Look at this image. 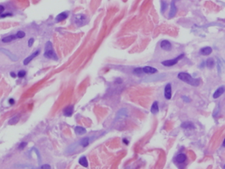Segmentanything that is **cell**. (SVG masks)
<instances>
[{"label":"cell","instance_id":"obj_1","mask_svg":"<svg viewBox=\"0 0 225 169\" xmlns=\"http://www.w3.org/2000/svg\"><path fill=\"white\" fill-rule=\"evenodd\" d=\"M178 78L180 80L192 86H198L200 84V80L199 78H194L187 72H180L178 75Z\"/></svg>","mask_w":225,"mask_h":169},{"label":"cell","instance_id":"obj_5","mask_svg":"<svg viewBox=\"0 0 225 169\" xmlns=\"http://www.w3.org/2000/svg\"><path fill=\"white\" fill-rule=\"evenodd\" d=\"M160 46L161 47L162 49L166 51V52H170V50L172 48V43H170L168 40H164L162 41L160 44Z\"/></svg>","mask_w":225,"mask_h":169},{"label":"cell","instance_id":"obj_30","mask_svg":"<svg viewBox=\"0 0 225 169\" xmlns=\"http://www.w3.org/2000/svg\"><path fill=\"white\" fill-rule=\"evenodd\" d=\"M41 169H51V166L48 164H45L41 166Z\"/></svg>","mask_w":225,"mask_h":169},{"label":"cell","instance_id":"obj_20","mask_svg":"<svg viewBox=\"0 0 225 169\" xmlns=\"http://www.w3.org/2000/svg\"><path fill=\"white\" fill-rule=\"evenodd\" d=\"M215 62L213 58H209L207 59V60L206 61V66H207V68L209 69H213L215 66Z\"/></svg>","mask_w":225,"mask_h":169},{"label":"cell","instance_id":"obj_28","mask_svg":"<svg viewBox=\"0 0 225 169\" xmlns=\"http://www.w3.org/2000/svg\"><path fill=\"white\" fill-rule=\"evenodd\" d=\"M26 145H27V143H26V142H22V143H20V144H19V146L18 147V149H23L26 146Z\"/></svg>","mask_w":225,"mask_h":169},{"label":"cell","instance_id":"obj_14","mask_svg":"<svg viewBox=\"0 0 225 169\" xmlns=\"http://www.w3.org/2000/svg\"><path fill=\"white\" fill-rule=\"evenodd\" d=\"M67 17H68V14L65 12H63L57 15V17H55V20L56 22L59 23V22H61L63 20H65Z\"/></svg>","mask_w":225,"mask_h":169},{"label":"cell","instance_id":"obj_35","mask_svg":"<svg viewBox=\"0 0 225 169\" xmlns=\"http://www.w3.org/2000/svg\"><path fill=\"white\" fill-rule=\"evenodd\" d=\"M10 75H11L13 78H15L16 77V76H17L16 74H15V72H11L10 73Z\"/></svg>","mask_w":225,"mask_h":169},{"label":"cell","instance_id":"obj_15","mask_svg":"<svg viewBox=\"0 0 225 169\" xmlns=\"http://www.w3.org/2000/svg\"><path fill=\"white\" fill-rule=\"evenodd\" d=\"M187 159V157L184 153H180L176 157V160L178 163H183Z\"/></svg>","mask_w":225,"mask_h":169},{"label":"cell","instance_id":"obj_11","mask_svg":"<svg viewBox=\"0 0 225 169\" xmlns=\"http://www.w3.org/2000/svg\"><path fill=\"white\" fill-rule=\"evenodd\" d=\"M213 52V49L211 48V47H209V46H207V47H202L201 49H200V53L202 55H204V56H208V55H209L211 54V53Z\"/></svg>","mask_w":225,"mask_h":169},{"label":"cell","instance_id":"obj_6","mask_svg":"<svg viewBox=\"0 0 225 169\" xmlns=\"http://www.w3.org/2000/svg\"><path fill=\"white\" fill-rule=\"evenodd\" d=\"M165 97L166 99H170L172 98V86L170 83L167 84L165 86Z\"/></svg>","mask_w":225,"mask_h":169},{"label":"cell","instance_id":"obj_22","mask_svg":"<svg viewBox=\"0 0 225 169\" xmlns=\"http://www.w3.org/2000/svg\"><path fill=\"white\" fill-rule=\"evenodd\" d=\"M19 119H20V116L19 115H16V116H15L13 118H11L10 120H9V124L10 125H13V124H17L19 121Z\"/></svg>","mask_w":225,"mask_h":169},{"label":"cell","instance_id":"obj_24","mask_svg":"<svg viewBox=\"0 0 225 169\" xmlns=\"http://www.w3.org/2000/svg\"><path fill=\"white\" fill-rule=\"evenodd\" d=\"M16 35H17V38L21 39V38H23L25 37L26 34H25V32L22 31V30H20V31L17 32V33L16 34Z\"/></svg>","mask_w":225,"mask_h":169},{"label":"cell","instance_id":"obj_26","mask_svg":"<svg viewBox=\"0 0 225 169\" xmlns=\"http://www.w3.org/2000/svg\"><path fill=\"white\" fill-rule=\"evenodd\" d=\"M26 72L25 70H20V71H19V72H18V74H17V76H18V77L21 78L25 77V76H26Z\"/></svg>","mask_w":225,"mask_h":169},{"label":"cell","instance_id":"obj_7","mask_svg":"<svg viewBox=\"0 0 225 169\" xmlns=\"http://www.w3.org/2000/svg\"><path fill=\"white\" fill-rule=\"evenodd\" d=\"M142 70L143 72V73L149 74V75H153L155 74L158 72V70L155 69V67L150 66H144L143 68H142Z\"/></svg>","mask_w":225,"mask_h":169},{"label":"cell","instance_id":"obj_13","mask_svg":"<svg viewBox=\"0 0 225 169\" xmlns=\"http://www.w3.org/2000/svg\"><path fill=\"white\" fill-rule=\"evenodd\" d=\"M225 87L222 86L219 87V88H217L216 91L215 92V93L213 94V97L214 99H217V98H219V97H220L221 95H222L223 94H224V92H225Z\"/></svg>","mask_w":225,"mask_h":169},{"label":"cell","instance_id":"obj_31","mask_svg":"<svg viewBox=\"0 0 225 169\" xmlns=\"http://www.w3.org/2000/svg\"><path fill=\"white\" fill-rule=\"evenodd\" d=\"M182 99H184V101L185 102H187V103L190 102V101H191L190 99V98H188V97H187V96H182Z\"/></svg>","mask_w":225,"mask_h":169},{"label":"cell","instance_id":"obj_17","mask_svg":"<svg viewBox=\"0 0 225 169\" xmlns=\"http://www.w3.org/2000/svg\"><path fill=\"white\" fill-rule=\"evenodd\" d=\"M159 111V103L157 101H155L153 103L152 106L150 107V112L153 113V114H156L158 113Z\"/></svg>","mask_w":225,"mask_h":169},{"label":"cell","instance_id":"obj_23","mask_svg":"<svg viewBox=\"0 0 225 169\" xmlns=\"http://www.w3.org/2000/svg\"><path fill=\"white\" fill-rule=\"evenodd\" d=\"M168 5L167 3L165 1V0H162L161 2V12L163 13L166 11V9L167 8Z\"/></svg>","mask_w":225,"mask_h":169},{"label":"cell","instance_id":"obj_18","mask_svg":"<svg viewBox=\"0 0 225 169\" xmlns=\"http://www.w3.org/2000/svg\"><path fill=\"white\" fill-rule=\"evenodd\" d=\"M75 132L77 135H83L87 132V130L83 127L76 126L75 128Z\"/></svg>","mask_w":225,"mask_h":169},{"label":"cell","instance_id":"obj_25","mask_svg":"<svg viewBox=\"0 0 225 169\" xmlns=\"http://www.w3.org/2000/svg\"><path fill=\"white\" fill-rule=\"evenodd\" d=\"M133 73L137 75H141L143 73V72L142 70V68L138 67V68H136L133 70Z\"/></svg>","mask_w":225,"mask_h":169},{"label":"cell","instance_id":"obj_16","mask_svg":"<svg viewBox=\"0 0 225 169\" xmlns=\"http://www.w3.org/2000/svg\"><path fill=\"white\" fill-rule=\"evenodd\" d=\"M181 127L185 129H194L195 125L191 122H184L181 124Z\"/></svg>","mask_w":225,"mask_h":169},{"label":"cell","instance_id":"obj_12","mask_svg":"<svg viewBox=\"0 0 225 169\" xmlns=\"http://www.w3.org/2000/svg\"><path fill=\"white\" fill-rule=\"evenodd\" d=\"M74 107L73 105H69L64 109V115L65 117H71L73 113Z\"/></svg>","mask_w":225,"mask_h":169},{"label":"cell","instance_id":"obj_9","mask_svg":"<svg viewBox=\"0 0 225 169\" xmlns=\"http://www.w3.org/2000/svg\"><path fill=\"white\" fill-rule=\"evenodd\" d=\"M176 0H172L171 2V7H170V13H169V17L172 18L175 16L177 12V7L175 5V2Z\"/></svg>","mask_w":225,"mask_h":169},{"label":"cell","instance_id":"obj_34","mask_svg":"<svg viewBox=\"0 0 225 169\" xmlns=\"http://www.w3.org/2000/svg\"><path fill=\"white\" fill-rule=\"evenodd\" d=\"M15 100L13 99V98H11V99H9V104H11V105H13V104L15 103Z\"/></svg>","mask_w":225,"mask_h":169},{"label":"cell","instance_id":"obj_3","mask_svg":"<svg viewBox=\"0 0 225 169\" xmlns=\"http://www.w3.org/2000/svg\"><path fill=\"white\" fill-rule=\"evenodd\" d=\"M184 57V54H181L178 55V57H176V58L173 59H169V60L164 61L162 62L161 64L163 66H168V67H169V66H174V65H176L177 63H178V61H179L180 60H181Z\"/></svg>","mask_w":225,"mask_h":169},{"label":"cell","instance_id":"obj_4","mask_svg":"<svg viewBox=\"0 0 225 169\" xmlns=\"http://www.w3.org/2000/svg\"><path fill=\"white\" fill-rule=\"evenodd\" d=\"M87 20V17L84 14H77L75 17V23L78 26H83L85 24Z\"/></svg>","mask_w":225,"mask_h":169},{"label":"cell","instance_id":"obj_36","mask_svg":"<svg viewBox=\"0 0 225 169\" xmlns=\"http://www.w3.org/2000/svg\"><path fill=\"white\" fill-rule=\"evenodd\" d=\"M123 141H124V143H125L126 145H127V144H128V143H129V141H127L126 139H123Z\"/></svg>","mask_w":225,"mask_h":169},{"label":"cell","instance_id":"obj_21","mask_svg":"<svg viewBox=\"0 0 225 169\" xmlns=\"http://www.w3.org/2000/svg\"><path fill=\"white\" fill-rule=\"evenodd\" d=\"M79 164L82 165L84 167H88V161H87V158L85 156H83L81 157L79 160Z\"/></svg>","mask_w":225,"mask_h":169},{"label":"cell","instance_id":"obj_29","mask_svg":"<svg viewBox=\"0 0 225 169\" xmlns=\"http://www.w3.org/2000/svg\"><path fill=\"white\" fill-rule=\"evenodd\" d=\"M34 42H35L34 38H30V39H29V40L28 41V46H29V47L32 46L33 43H34Z\"/></svg>","mask_w":225,"mask_h":169},{"label":"cell","instance_id":"obj_27","mask_svg":"<svg viewBox=\"0 0 225 169\" xmlns=\"http://www.w3.org/2000/svg\"><path fill=\"white\" fill-rule=\"evenodd\" d=\"M127 114V112H125V109H124V112H121V111H119L118 114V116L117 117H125V115Z\"/></svg>","mask_w":225,"mask_h":169},{"label":"cell","instance_id":"obj_19","mask_svg":"<svg viewBox=\"0 0 225 169\" xmlns=\"http://www.w3.org/2000/svg\"><path fill=\"white\" fill-rule=\"evenodd\" d=\"M90 143V138L88 137H85V138L81 139V141H79V145L83 147H86L89 146V144Z\"/></svg>","mask_w":225,"mask_h":169},{"label":"cell","instance_id":"obj_2","mask_svg":"<svg viewBox=\"0 0 225 169\" xmlns=\"http://www.w3.org/2000/svg\"><path fill=\"white\" fill-rule=\"evenodd\" d=\"M44 57L52 60H58V58L53 49L52 43L50 42H48L45 46Z\"/></svg>","mask_w":225,"mask_h":169},{"label":"cell","instance_id":"obj_33","mask_svg":"<svg viewBox=\"0 0 225 169\" xmlns=\"http://www.w3.org/2000/svg\"><path fill=\"white\" fill-rule=\"evenodd\" d=\"M4 10H5L4 7L3 5H0V14H2V13L4 11Z\"/></svg>","mask_w":225,"mask_h":169},{"label":"cell","instance_id":"obj_10","mask_svg":"<svg viewBox=\"0 0 225 169\" xmlns=\"http://www.w3.org/2000/svg\"><path fill=\"white\" fill-rule=\"evenodd\" d=\"M17 36L16 34H13V35H9L7 36H5L2 38L1 42L4 43H8L13 42V40H17Z\"/></svg>","mask_w":225,"mask_h":169},{"label":"cell","instance_id":"obj_32","mask_svg":"<svg viewBox=\"0 0 225 169\" xmlns=\"http://www.w3.org/2000/svg\"><path fill=\"white\" fill-rule=\"evenodd\" d=\"M12 16L11 13H5V14H3L1 15V18H4V17H11Z\"/></svg>","mask_w":225,"mask_h":169},{"label":"cell","instance_id":"obj_8","mask_svg":"<svg viewBox=\"0 0 225 169\" xmlns=\"http://www.w3.org/2000/svg\"><path fill=\"white\" fill-rule=\"evenodd\" d=\"M40 53V50H36V51H35L32 54H31L30 56L29 57H27L23 61V64L25 65H27L28 64H29L32 59H34L36 57H37L38 55H39Z\"/></svg>","mask_w":225,"mask_h":169}]
</instances>
